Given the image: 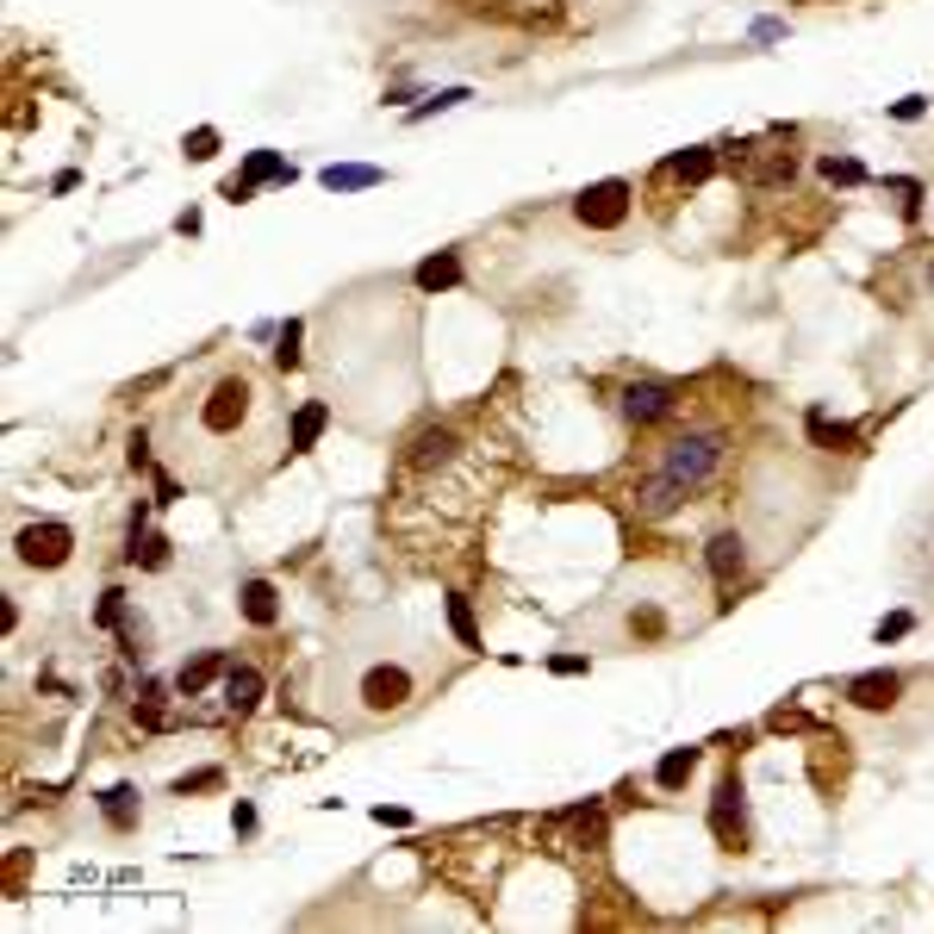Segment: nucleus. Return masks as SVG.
<instances>
[{
    "label": "nucleus",
    "mask_w": 934,
    "mask_h": 934,
    "mask_svg": "<svg viewBox=\"0 0 934 934\" xmlns=\"http://www.w3.org/2000/svg\"><path fill=\"white\" fill-rule=\"evenodd\" d=\"M705 561H710V573H717L723 586H735V579L747 573V536L742 530H717L705 542Z\"/></svg>",
    "instance_id": "8"
},
{
    "label": "nucleus",
    "mask_w": 934,
    "mask_h": 934,
    "mask_svg": "<svg viewBox=\"0 0 934 934\" xmlns=\"http://www.w3.org/2000/svg\"><path fill=\"white\" fill-rule=\"evenodd\" d=\"M717 461H723V437H717V430H691V437L667 442V461H661V474L679 480L686 493H698V486L717 474Z\"/></svg>",
    "instance_id": "3"
},
{
    "label": "nucleus",
    "mask_w": 934,
    "mask_h": 934,
    "mask_svg": "<svg viewBox=\"0 0 934 934\" xmlns=\"http://www.w3.org/2000/svg\"><path fill=\"white\" fill-rule=\"evenodd\" d=\"M212 785H218V773L206 766V773H193V779H181V791H212Z\"/></svg>",
    "instance_id": "30"
},
{
    "label": "nucleus",
    "mask_w": 934,
    "mask_h": 934,
    "mask_svg": "<svg viewBox=\"0 0 934 934\" xmlns=\"http://www.w3.org/2000/svg\"><path fill=\"white\" fill-rule=\"evenodd\" d=\"M381 181V169H325V188H374Z\"/></svg>",
    "instance_id": "23"
},
{
    "label": "nucleus",
    "mask_w": 934,
    "mask_h": 934,
    "mask_svg": "<svg viewBox=\"0 0 934 934\" xmlns=\"http://www.w3.org/2000/svg\"><path fill=\"white\" fill-rule=\"evenodd\" d=\"M822 181H835V188H859L866 169H859L854 156H822Z\"/></svg>",
    "instance_id": "22"
},
{
    "label": "nucleus",
    "mask_w": 934,
    "mask_h": 934,
    "mask_svg": "<svg viewBox=\"0 0 934 934\" xmlns=\"http://www.w3.org/2000/svg\"><path fill=\"white\" fill-rule=\"evenodd\" d=\"M679 498H686V486L679 480H649L642 493H635V517H667V511H679Z\"/></svg>",
    "instance_id": "13"
},
{
    "label": "nucleus",
    "mask_w": 934,
    "mask_h": 934,
    "mask_svg": "<svg viewBox=\"0 0 934 934\" xmlns=\"http://www.w3.org/2000/svg\"><path fill=\"white\" fill-rule=\"evenodd\" d=\"M256 705H262V673H256V667H230L225 673V710H230V717H249Z\"/></svg>",
    "instance_id": "12"
},
{
    "label": "nucleus",
    "mask_w": 934,
    "mask_h": 934,
    "mask_svg": "<svg viewBox=\"0 0 934 934\" xmlns=\"http://www.w3.org/2000/svg\"><path fill=\"white\" fill-rule=\"evenodd\" d=\"M573 218L592 230H617L630 218V181H592L579 200H573Z\"/></svg>",
    "instance_id": "4"
},
{
    "label": "nucleus",
    "mask_w": 934,
    "mask_h": 934,
    "mask_svg": "<svg viewBox=\"0 0 934 934\" xmlns=\"http://www.w3.org/2000/svg\"><path fill=\"white\" fill-rule=\"evenodd\" d=\"M698 761H705L698 747H673L667 761L654 766V785H661V791H679V785H691V773H698Z\"/></svg>",
    "instance_id": "15"
},
{
    "label": "nucleus",
    "mask_w": 934,
    "mask_h": 934,
    "mask_svg": "<svg viewBox=\"0 0 934 934\" xmlns=\"http://www.w3.org/2000/svg\"><path fill=\"white\" fill-rule=\"evenodd\" d=\"M225 673H230V661L218 649H206V654H193L188 667L175 673V691H181V698H200V691H206L212 679H225Z\"/></svg>",
    "instance_id": "10"
},
{
    "label": "nucleus",
    "mask_w": 934,
    "mask_h": 934,
    "mask_svg": "<svg viewBox=\"0 0 934 934\" xmlns=\"http://www.w3.org/2000/svg\"><path fill=\"white\" fill-rule=\"evenodd\" d=\"M810 437L822 442V449H854V430H847V424H829V412H810Z\"/></svg>",
    "instance_id": "20"
},
{
    "label": "nucleus",
    "mask_w": 934,
    "mask_h": 934,
    "mask_svg": "<svg viewBox=\"0 0 934 934\" xmlns=\"http://www.w3.org/2000/svg\"><path fill=\"white\" fill-rule=\"evenodd\" d=\"M13 549H20L25 567H63V561H69V549H76V530L50 517V524H32V530H20V542H13Z\"/></svg>",
    "instance_id": "5"
},
{
    "label": "nucleus",
    "mask_w": 934,
    "mask_h": 934,
    "mask_svg": "<svg viewBox=\"0 0 934 934\" xmlns=\"http://www.w3.org/2000/svg\"><path fill=\"white\" fill-rule=\"evenodd\" d=\"M549 667H554V673H586V661H579V654H554Z\"/></svg>",
    "instance_id": "31"
},
{
    "label": "nucleus",
    "mask_w": 934,
    "mask_h": 934,
    "mask_svg": "<svg viewBox=\"0 0 934 934\" xmlns=\"http://www.w3.org/2000/svg\"><path fill=\"white\" fill-rule=\"evenodd\" d=\"M100 810H106L113 829H137V791H132V785H113V791L100 798Z\"/></svg>",
    "instance_id": "17"
},
{
    "label": "nucleus",
    "mask_w": 934,
    "mask_h": 934,
    "mask_svg": "<svg viewBox=\"0 0 934 934\" xmlns=\"http://www.w3.org/2000/svg\"><path fill=\"white\" fill-rule=\"evenodd\" d=\"M156 498H162V505H169V498H181V480H175V474H156Z\"/></svg>",
    "instance_id": "29"
},
{
    "label": "nucleus",
    "mask_w": 934,
    "mask_h": 934,
    "mask_svg": "<svg viewBox=\"0 0 934 934\" xmlns=\"http://www.w3.org/2000/svg\"><path fill=\"white\" fill-rule=\"evenodd\" d=\"M910 610H897V617H885V623H878V642H897V635H910Z\"/></svg>",
    "instance_id": "27"
},
{
    "label": "nucleus",
    "mask_w": 934,
    "mask_h": 934,
    "mask_svg": "<svg viewBox=\"0 0 934 934\" xmlns=\"http://www.w3.org/2000/svg\"><path fill=\"white\" fill-rule=\"evenodd\" d=\"M710 169H717V162H710V150H686L679 162H673V175H686V181H710Z\"/></svg>",
    "instance_id": "25"
},
{
    "label": "nucleus",
    "mask_w": 934,
    "mask_h": 934,
    "mask_svg": "<svg viewBox=\"0 0 934 934\" xmlns=\"http://www.w3.org/2000/svg\"><path fill=\"white\" fill-rule=\"evenodd\" d=\"M244 181H249V188H256V181H293V169H286L274 150H256V156H249V169H244Z\"/></svg>",
    "instance_id": "21"
},
{
    "label": "nucleus",
    "mask_w": 934,
    "mask_h": 934,
    "mask_svg": "<svg viewBox=\"0 0 934 934\" xmlns=\"http://www.w3.org/2000/svg\"><path fill=\"white\" fill-rule=\"evenodd\" d=\"M617 405H623V418L630 424H661V418H673V405L679 400H673L667 381H635V386H623V400Z\"/></svg>",
    "instance_id": "7"
},
{
    "label": "nucleus",
    "mask_w": 934,
    "mask_h": 934,
    "mask_svg": "<svg viewBox=\"0 0 934 934\" xmlns=\"http://www.w3.org/2000/svg\"><path fill=\"white\" fill-rule=\"evenodd\" d=\"M237 610H244L256 630H274V623H281V592L268 586V579H244V592H237Z\"/></svg>",
    "instance_id": "9"
},
{
    "label": "nucleus",
    "mask_w": 934,
    "mask_h": 934,
    "mask_svg": "<svg viewBox=\"0 0 934 934\" xmlns=\"http://www.w3.org/2000/svg\"><path fill=\"white\" fill-rule=\"evenodd\" d=\"M325 418H330V405H318V400H312V405H300V418H293V437H286V442H293V455H300V449H312V442H318V430H325Z\"/></svg>",
    "instance_id": "16"
},
{
    "label": "nucleus",
    "mask_w": 934,
    "mask_h": 934,
    "mask_svg": "<svg viewBox=\"0 0 934 934\" xmlns=\"http://www.w3.org/2000/svg\"><path fill=\"white\" fill-rule=\"evenodd\" d=\"M773 729H803V710H773Z\"/></svg>",
    "instance_id": "32"
},
{
    "label": "nucleus",
    "mask_w": 934,
    "mask_h": 934,
    "mask_svg": "<svg viewBox=\"0 0 934 934\" xmlns=\"http://www.w3.org/2000/svg\"><path fill=\"white\" fill-rule=\"evenodd\" d=\"M929 281H934V262H929Z\"/></svg>",
    "instance_id": "33"
},
{
    "label": "nucleus",
    "mask_w": 934,
    "mask_h": 934,
    "mask_svg": "<svg viewBox=\"0 0 934 934\" xmlns=\"http://www.w3.org/2000/svg\"><path fill=\"white\" fill-rule=\"evenodd\" d=\"M897 691H903L897 673H859V679H847V698H854L859 710H891Z\"/></svg>",
    "instance_id": "11"
},
{
    "label": "nucleus",
    "mask_w": 934,
    "mask_h": 934,
    "mask_svg": "<svg viewBox=\"0 0 934 934\" xmlns=\"http://www.w3.org/2000/svg\"><path fill=\"white\" fill-rule=\"evenodd\" d=\"M212 150H218V132H193V137H188V156H193V162H206Z\"/></svg>",
    "instance_id": "28"
},
{
    "label": "nucleus",
    "mask_w": 934,
    "mask_h": 934,
    "mask_svg": "<svg viewBox=\"0 0 934 934\" xmlns=\"http://www.w3.org/2000/svg\"><path fill=\"white\" fill-rule=\"evenodd\" d=\"M461 281V262L442 249V256H430V262H418V286L424 293H437V286H455Z\"/></svg>",
    "instance_id": "18"
},
{
    "label": "nucleus",
    "mask_w": 934,
    "mask_h": 934,
    "mask_svg": "<svg viewBox=\"0 0 934 934\" xmlns=\"http://www.w3.org/2000/svg\"><path fill=\"white\" fill-rule=\"evenodd\" d=\"M442 461H455V430H424L418 442H412V468H442Z\"/></svg>",
    "instance_id": "14"
},
{
    "label": "nucleus",
    "mask_w": 934,
    "mask_h": 934,
    "mask_svg": "<svg viewBox=\"0 0 934 934\" xmlns=\"http://www.w3.org/2000/svg\"><path fill=\"white\" fill-rule=\"evenodd\" d=\"M710 829H717V841H723V847H747V803H742V785H735V779L717 785Z\"/></svg>",
    "instance_id": "6"
},
{
    "label": "nucleus",
    "mask_w": 934,
    "mask_h": 934,
    "mask_svg": "<svg viewBox=\"0 0 934 934\" xmlns=\"http://www.w3.org/2000/svg\"><path fill=\"white\" fill-rule=\"evenodd\" d=\"M169 430L181 442V455H193V468L206 474L212 455H244L249 442L268 430V400L244 368H212L200 381V393L188 405H175Z\"/></svg>",
    "instance_id": "1"
},
{
    "label": "nucleus",
    "mask_w": 934,
    "mask_h": 934,
    "mask_svg": "<svg viewBox=\"0 0 934 934\" xmlns=\"http://www.w3.org/2000/svg\"><path fill=\"white\" fill-rule=\"evenodd\" d=\"M94 623H100V630H119V623H125V592H100Z\"/></svg>",
    "instance_id": "24"
},
{
    "label": "nucleus",
    "mask_w": 934,
    "mask_h": 934,
    "mask_svg": "<svg viewBox=\"0 0 934 934\" xmlns=\"http://www.w3.org/2000/svg\"><path fill=\"white\" fill-rule=\"evenodd\" d=\"M274 368H300V325L281 330V349H274Z\"/></svg>",
    "instance_id": "26"
},
{
    "label": "nucleus",
    "mask_w": 934,
    "mask_h": 934,
    "mask_svg": "<svg viewBox=\"0 0 934 934\" xmlns=\"http://www.w3.org/2000/svg\"><path fill=\"white\" fill-rule=\"evenodd\" d=\"M449 630H455V642L468 654H480V623H474V605H468V598H449Z\"/></svg>",
    "instance_id": "19"
},
{
    "label": "nucleus",
    "mask_w": 934,
    "mask_h": 934,
    "mask_svg": "<svg viewBox=\"0 0 934 934\" xmlns=\"http://www.w3.org/2000/svg\"><path fill=\"white\" fill-rule=\"evenodd\" d=\"M349 698H356L362 717H400V710L418 698V673L405 667V661H368V667L356 673Z\"/></svg>",
    "instance_id": "2"
}]
</instances>
